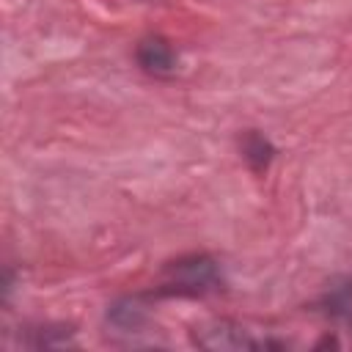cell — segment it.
<instances>
[{"mask_svg": "<svg viewBox=\"0 0 352 352\" xmlns=\"http://www.w3.org/2000/svg\"><path fill=\"white\" fill-rule=\"evenodd\" d=\"M220 267L206 253H192L170 261L165 267V280L160 283V294L168 297H198L214 292L220 286Z\"/></svg>", "mask_w": 352, "mask_h": 352, "instance_id": "1", "label": "cell"}, {"mask_svg": "<svg viewBox=\"0 0 352 352\" xmlns=\"http://www.w3.org/2000/svg\"><path fill=\"white\" fill-rule=\"evenodd\" d=\"M192 344L212 352H242V349H283L286 344L267 336H253L236 322L214 319L192 330Z\"/></svg>", "mask_w": 352, "mask_h": 352, "instance_id": "2", "label": "cell"}, {"mask_svg": "<svg viewBox=\"0 0 352 352\" xmlns=\"http://www.w3.org/2000/svg\"><path fill=\"white\" fill-rule=\"evenodd\" d=\"M135 60L151 77H170L176 72V63H179L170 41H165L162 36H146V38H140L138 47H135Z\"/></svg>", "mask_w": 352, "mask_h": 352, "instance_id": "3", "label": "cell"}, {"mask_svg": "<svg viewBox=\"0 0 352 352\" xmlns=\"http://www.w3.org/2000/svg\"><path fill=\"white\" fill-rule=\"evenodd\" d=\"M107 322L121 333H138L146 324V308L138 297H121L107 308Z\"/></svg>", "mask_w": 352, "mask_h": 352, "instance_id": "4", "label": "cell"}, {"mask_svg": "<svg viewBox=\"0 0 352 352\" xmlns=\"http://www.w3.org/2000/svg\"><path fill=\"white\" fill-rule=\"evenodd\" d=\"M239 148H242V157H245V162L250 165L253 173H264L270 168V162L275 160V146L256 129H248L242 135Z\"/></svg>", "mask_w": 352, "mask_h": 352, "instance_id": "5", "label": "cell"}, {"mask_svg": "<svg viewBox=\"0 0 352 352\" xmlns=\"http://www.w3.org/2000/svg\"><path fill=\"white\" fill-rule=\"evenodd\" d=\"M25 344L33 346V349H63V346L74 344V330L63 327V324H58V327H52V324L36 327V330H30V338Z\"/></svg>", "mask_w": 352, "mask_h": 352, "instance_id": "6", "label": "cell"}]
</instances>
